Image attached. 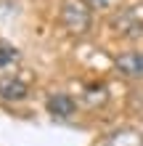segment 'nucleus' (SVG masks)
<instances>
[{"mask_svg":"<svg viewBox=\"0 0 143 146\" xmlns=\"http://www.w3.org/2000/svg\"><path fill=\"white\" fill-rule=\"evenodd\" d=\"M58 16L72 37H85L93 29V8L88 5V0H64Z\"/></svg>","mask_w":143,"mask_h":146,"instance_id":"1","label":"nucleus"},{"mask_svg":"<svg viewBox=\"0 0 143 146\" xmlns=\"http://www.w3.org/2000/svg\"><path fill=\"white\" fill-rule=\"evenodd\" d=\"M109 27L117 37H125V40H138L143 35V19L138 16L135 8H119L111 21H109Z\"/></svg>","mask_w":143,"mask_h":146,"instance_id":"2","label":"nucleus"},{"mask_svg":"<svg viewBox=\"0 0 143 146\" xmlns=\"http://www.w3.org/2000/svg\"><path fill=\"white\" fill-rule=\"evenodd\" d=\"M114 69L125 80H143V50H122V53H117Z\"/></svg>","mask_w":143,"mask_h":146,"instance_id":"3","label":"nucleus"},{"mask_svg":"<svg viewBox=\"0 0 143 146\" xmlns=\"http://www.w3.org/2000/svg\"><path fill=\"white\" fill-rule=\"evenodd\" d=\"M29 96V85L16 74H3L0 77V101H8V104H16V101H24Z\"/></svg>","mask_w":143,"mask_h":146,"instance_id":"4","label":"nucleus"},{"mask_svg":"<svg viewBox=\"0 0 143 146\" xmlns=\"http://www.w3.org/2000/svg\"><path fill=\"white\" fill-rule=\"evenodd\" d=\"M45 109H48V114H53V117H72L74 111H77V101H74V96L58 90V93H50L45 98Z\"/></svg>","mask_w":143,"mask_h":146,"instance_id":"5","label":"nucleus"},{"mask_svg":"<svg viewBox=\"0 0 143 146\" xmlns=\"http://www.w3.org/2000/svg\"><path fill=\"white\" fill-rule=\"evenodd\" d=\"M19 61H21L19 48H13L11 42L0 40V72H5V69H11V66H16Z\"/></svg>","mask_w":143,"mask_h":146,"instance_id":"6","label":"nucleus"},{"mask_svg":"<svg viewBox=\"0 0 143 146\" xmlns=\"http://www.w3.org/2000/svg\"><path fill=\"white\" fill-rule=\"evenodd\" d=\"M119 0H88L90 8H96V11H109V8H114Z\"/></svg>","mask_w":143,"mask_h":146,"instance_id":"7","label":"nucleus"}]
</instances>
